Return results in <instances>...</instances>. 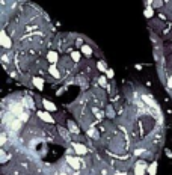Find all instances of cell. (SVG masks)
Here are the masks:
<instances>
[{
	"label": "cell",
	"mask_w": 172,
	"mask_h": 175,
	"mask_svg": "<svg viewBox=\"0 0 172 175\" xmlns=\"http://www.w3.org/2000/svg\"><path fill=\"white\" fill-rule=\"evenodd\" d=\"M82 53H85L86 56H91V54H92V49H91L88 44H83V45H82Z\"/></svg>",
	"instance_id": "obj_17"
},
{
	"label": "cell",
	"mask_w": 172,
	"mask_h": 175,
	"mask_svg": "<svg viewBox=\"0 0 172 175\" xmlns=\"http://www.w3.org/2000/svg\"><path fill=\"white\" fill-rule=\"evenodd\" d=\"M142 101H143L145 104H148L150 107H153V109H157V110H160V106L155 103L154 98H153L151 95H142Z\"/></svg>",
	"instance_id": "obj_4"
},
{
	"label": "cell",
	"mask_w": 172,
	"mask_h": 175,
	"mask_svg": "<svg viewBox=\"0 0 172 175\" xmlns=\"http://www.w3.org/2000/svg\"><path fill=\"white\" fill-rule=\"evenodd\" d=\"M145 172H148V165L143 160H138L135 165V175H143Z\"/></svg>",
	"instance_id": "obj_2"
},
{
	"label": "cell",
	"mask_w": 172,
	"mask_h": 175,
	"mask_svg": "<svg viewBox=\"0 0 172 175\" xmlns=\"http://www.w3.org/2000/svg\"><path fill=\"white\" fill-rule=\"evenodd\" d=\"M86 131H88V134H89L91 138H94V139H95V138H98V131H97L94 127H89Z\"/></svg>",
	"instance_id": "obj_15"
},
{
	"label": "cell",
	"mask_w": 172,
	"mask_h": 175,
	"mask_svg": "<svg viewBox=\"0 0 172 175\" xmlns=\"http://www.w3.org/2000/svg\"><path fill=\"white\" fill-rule=\"evenodd\" d=\"M72 148L77 154H86L88 153V148H86L83 143H79V142H72Z\"/></svg>",
	"instance_id": "obj_6"
},
{
	"label": "cell",
	"mask_w": 172,
	"mask_h": 175,
	"mask_svg": "<svg viewBox=\"0 0 172 175\" xmlns=\"http://www.w3.org/2000/svg\"><path fill=\"white\" fill-rule=\"evenodd\" d=\"M0 45H2L5 50L12 47V39H11V36L6 33L5 29H2V32H0Z\"/></svg>",
	"instance_id": "obj_1"
},
{
	"label": "cell",
	"mask_w": 172,
	"mask_h": 175,
	"mask_svg": "<svg viewBox=\"0 0 172 175\" xmlns=\"http://www.w3.org/2000/svg\"><path fill=\"white\" fill-rule=\"evenodd\" d=\"M153 3H154V0H147V6H153Z\"/></svg>",
	"instance_id": "obj_25"
},
{
	"label": "cell",
	"mask_w": 172,
	"mask_h": 175,
	"mask_svg": "<svg viewBox=\"0 0 172 175\" xmlns=\"http://www.w3.org/2000/svg\"><path fill=\"white\" fill-rule=\"evenodd\" d=\"M47 60H49L52 65H56V64H57V60H59V54H57V52L50 50V52L47 53Z\"/></svg>",
	"instance_id": "obj_7"
},
{
	"label": "cell",
	"mask_w": 172,
	"mask_h": 175,
	"mask_svg": "<svg viewBox=\"0 0 172 175\" xmlns=\"http://www.w3.org/2000/svg\"><path fill=\"white\" fill-rule=\"evenodd\" d=\"M5 142H6V134H5V133H2V140H0L2 146H5Z\"/></svg>",
	"instance_id": "obj_22"
},
{
	"label": "cell",
	"mask_w": 172,
	"mask_h": 175,
	"mask_svg": "<svg viewBox=\"0 0 172 175\" xmlns=\"http://www.w3.org/2000/svg\"><path fill=\"white\" fill-rule=\"evenodd\" d=\"M97 68H98L100 71H107V70H109V68L106 67V64H104V62H98V64H97Z\"/></svg>",
	"instance_id": "obj_19"
},
{
	"label": "cell",
	"mask_w": 172,
	"mask_h": 175,
	"mask_svg": "<svg viewBox=\"0 0 172 175\" xmlns=\"http://www.w3.org/2000/svg\"><path fill=\"white\" fill-rule=\"evenodd\" d=\"M113 175H127V172H115Z\"/></svg>",
	"instance_id": "obj_27"
},
{
	"label": "cell",
	"mask_w": 172,
	"mask_h": 175,
	"mask_svg": "<svg viewBox=\"0 0 172 175\" xmlns=\"http://www.w3.org/2000/svg\"><path fill=\"white\" fill-rule=\"evenodd\" d=\"M157 161H153L150 166H148V175H157Z\"/></svg>",
	"instance_id": "obj_12"
},
{
	"label": "cell",
	"mask_w": 172,
	"mask_h": 175,
	"mask_svg": "<svg viewBox=\"0 0 172 175\" xmlns=\"http://www.w3.org/2000/svg\"><path fill=\"white\" fill-rule=\"evenodd\" d=\"M166 156L169 158H172V151H169V150H166Z\"/></svg>",
	"instance_id": "obj_26"
},
{
	"label": "cell",
	"mask_w": 172,
	"mask_h": 175,
	"mask_svg": "<svg viewBox=\"0 0 172 175\" xmlns=\"http://www.w3.org/2000/svg\"><path fill=\"white\" fill-rule=\"evenodd\" d=\"M143 15H145V18H153V15H154V8L153 6H147L145 11H143Z\"/></svg>",
	"instance_id": "obj_13"
},
{
	"label": "cell",
	"mask_w": 172,
	"mask_h": 175,
	"mask_svg": "<svg viewBox=\"0 0 172 175\" xmlns=\"http://www.w3.org/2000/svg\"><path fill=\"white\" fill-rule=\"evenodd\" d=\"M36 115L44 121V122H47V124H54V118H53L52 115L49 113V112H36Z\"/></svg>",
	"instance_id": "obj_5"
},
{
	"label": "cell",
	"mask_w": 172,
	"mask_h": 175,
	"mask_svg": "<svg viewBox=\"0 0 172 175\" xmlns=\"http://www.w3.org/2000/svg\"><path fill=\"white\" fill-rule=\"evenodd\" d=\"M67 163H68L72 169H76V171H79L82 168V160L79 157H71V156H68L67 157Z\"/></svg>",
	"instance_id": "obj_3"
},
{
	"label": "cell",
	"mask_w": 172,
	"mask_h": 175,
	"mask_svg": "<svg viewBox=\"0 0 172 175\" xmlns=\"http://www.w3.org/2000/svg\"><path fill=\"white\" fill-rule=\"evenodd\" d=\"M68 130L71 131V133H74V134H79V127L72 122V121H69L68 122Z\"/></svg>",
	"instance_id": "obj_14"
},
{
	"label": "cell",
	"mask_w": 172,
	"mask_h": 175,
	"mask_svg": "<svg viewBox=\"0 0 172 175\" xmlns=\"http://www.w3.org/2000/svg\"><path fill=\"white\" fill-rule=\"evenodd\" d=\"M100 85H103L104 88H107V85H106V79H104V77H100Z\"/></svg>",
	"instance_id": "obj_24"
},
{
	"label": "cell",
	"mask_w": 172,
	"mask_h": 175,
	"mask_svg": "<svg viewBox=\"0 0 172 175\" xmlns=\"http://www.w3.org/2000/svg\"><path fill=\"white\" fill-rule=\"evenodd\" d=\"M106 74H107V77H109V79H113V77H115V71L112 70V68H109V70L106 71Z\"/></svg>",
	"instance_id": "obj_21"
},
{
	"label": "cell",
	"mask_w": 172,
	"mask_h": 175,
	"mask_svg": "<svg viewBox=\"0 0 172 175\" xmlns=\"http://www.w3.org/2000/svg\"><path fill=\"white\" fill-rule=\"evenodd\" d=\"M168 89H172V76H169L168 79Z\"/></svg>",
	"instance_id": "obj_23"
},
{
	"label": "cell",
	"mask_w": 172,
	"mask_h": 175,
	"mask_svg": "<svg viewBox=\"0 0 172 175\" xmlns=\"http://www.w3.org/2000/svg\"><path fill=\"white\" fill-rule=\"evenodd\" d=\"M59 175H68V174H67V172H61Z\"/></svg>",
	"instance_id": "obj_28"
},
{
	"label": "cell",
	"mask_w": 172,
	"mask_h": 175,
	"mask_svg": "<svg viewBox=\"0 0 172 175\" xmlns=\"http://www.w3.org/2000/svg\"><path fill=\"white\" fill-rule=\"evenodd\" d=\"M42 104H44V107L49 110V112H56V104L54 103H52V101H49V100H42Z\"/></svg>",
	"instance_id": "obj_10"
},
{
	"label": "cell",
	"mask_w": 172,
	"mask_h": 175,
	"mask_svg": "<svg viewBox=\"0 0 172 175\" xmlns=\"http://www.w3.org/2000/svg\"><path fill=\"white\" fill-rule=\"evenodd\" d=\"M23 104H24V107H27V109H33L35 107V103H33V100L30 98V97H24L23 98V101H21Z\"/></svg>",
	"instance_id": "obj_11"
},
{
	"label": "cell",
	"mask_w": 172,
	"mask_h": 175,
	"mask_svg": "<svg viewBox=\"0 0 172 175\" xmlns=\"http://www.w3.org/2000/svg\"><path fill=\"white\" fill-rule=\"evenodd\" d=\"M9 157H11V156H8V154L5 153V150L2 148V150H0V160H2V163H6V161L9 160Z\"/></svg>",
	"instance_id": "obj_16"
},
{
	"label": "cell",
	"mask_w": 172,
	"mask_h": 175,
	"mask_svg": "<svg viewBox=\"0 0 172 175\" xmlns=\"http://www.w3.org/2000/svg\"><path fill=\"white\" fill-rule=\"evenodd\" d=\"M49 72L52 74L54 79H61V71L57 70L56 65H50V67H49Z\"/></svg>",
	"instance_id": "obj_9"
},
{
	"label": "cell",
	"mask_w": 172,
	"mask_h": 175,
	"mask_svg": "<svg viewBox=\"0 0 172 175\" xmlns=\"http://www.w3.org/2000/svg\"><path fill=\"white\" fill-rule=\"evenodd\" d=\"M32 83H33V86L36 88V89H39V91L44 89V79H41V77H38V76H35L33 79H32Z\"/></svg>",
	"instance_id": "obj_8"
},
{
	"label": "cell",
	"mask_w": 172,
	"mask_h": 175,
	"mask_svg": "<svg viewBox=\"0 0 172 175\" xmlns=\"http://www.w3.org/2000/svg\"><path fill=\"white\" fill-rule=\"evenodd\" d=\"M71 59L74 62H80V52H71Z\"/></svg>",
	"instance_id": "obj_18"
},
{
	"label": "cell",
	"mask_w": 172,
	"mask_h": 175,
	"mask_svg": "<svg viewBox=\"0 0 172 175\" xmlns=\"http://www.w3.org/2000/svg\"><path fill=\"white\" fill-rule=\"evenodd\" d=\"M163 6V0H154V3H153V8H162Z\"/></svg>",
	"instance_id": "obj_20"
}]
</instances>
